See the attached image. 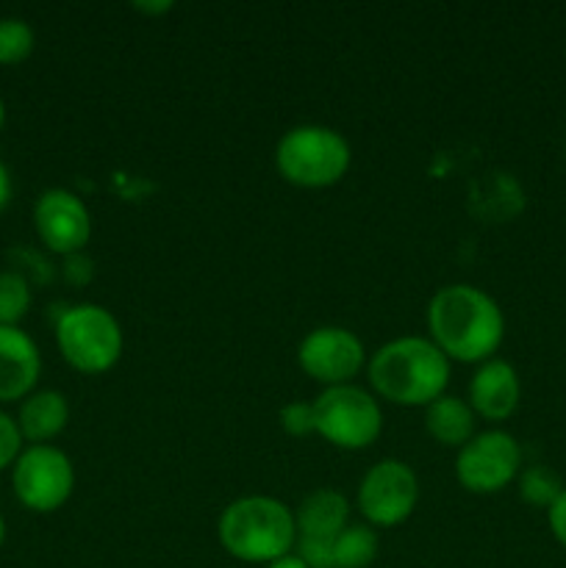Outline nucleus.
<instances>
[{
    "label": "nucleus",
    "mask_w": 566,
    "mask_h": 568,
    "mask_svg": "<svg viewBox=\"0 0 566 568\" xmlns=\"http://www.w3.org/2000/svg\"><path fill=\"white\" fill-rule=\"evenodd\" d=\"M427 338L458 364H486L505 338L503 308L472 283H449L427 303Z\"/></svg>",
    "instance_id": "nucleus-1"
},
{
    "label": "nucleus",
    "mask_w": 566,
    "mask_h": 568,
    "mask_svg": "<svg viewBox=\"0 0 566 568\" xmlns=\"http://www.w3.org/2000/svg\"><path fill=\"white\" fill-rule=\"evenodd\" d=\"M366 381L377 399L400 408H427L447 394L449 361L427 336H400L370 355Z\"/></svg>",
    "instance_id": "nucleus-2"
},
{
    "label": "nucleus",
    "mask_w": 566,
    "mask_h": 568,
    "mask_svg": "<svg viewBox=\"0 0 566 568\" xmlns=\"http://www.w3.org/2000/svg\"><path fill=\"white\" fill-rule=\"evenodd\" d=\"M42 355L22 327L0 325V403H22L37 392Z\"/></svg>",
    "instance_id": "nucleus-13"
},
{
    "label": "nucleus",
    "mask_w": 566,
    "mask_h": 568,
    "mask_svg": "<svg viewBox=\"0 0 566 568\" xmlns=\"http://www.w3.org/2000/svg\"><path fill=\"white\" fill-rule=\"evenodd\" d=\"M31 308V283L22 272H0V325L20 327Z\"/></svg>",
    "instance_id": "nucleus-18"
},
{
    "label": "nucleus",
    "mask_w": 566,
    "mask_h": 568,
    "mask_svg": "<svg viewBox=\"0 0 566 568\" xmlns=\"http://www.w3.org/2000/svg\"><path fill=\"white\" fill-rule=\"evenodd\" d=\"M366 361L364 342L350 327L338 325L314 327L297 347L300 369L325 388L353 383V377L366 372Z\"/></svg>",
    "instance_id": "nucleus-10"
},
{
    "label": "nucleus",
    "mask_w": 566,
    "mask_h": 568,
    "mask_svg": "<svg viewBox=\"0 0 566 568\" xmlns=\"http://www.w3.org/2000/svg\"><path fill=\"white\" fill-rule=\"evenodd\" d=\"M547 525H549V532H553L555 541L566 549V488L560 491V497L555 499L553 508L547 510Z\"/></svg>",
    "instance_id": "nucleus-23"
},
{
    "label": "nucleus",
    "mask_w": 566,
    "mask_h": 568,
    "mask_svg": "<svg viewBox=\"0 0 566 568\" xmlns=\"http://www.w3.org/2000/svg\"><path fill=\"white\" fill-rule=\"evenodd\" d=\"M522 447L511 433L483 430L475 433L455 455V480L469 494H499L519 477Z\"/></svg>",
    "instance_id": "nucleus-9"
},
{
    "label": "nucleus",
    "mask_w": 566,
    "mask_h": 568,
    "mask_svg": "<svg viewBox=\"0 0 566 568\" xmlns=\"http://www.w3.org/2000/svg\"><path fill=\"white\" fill-rule=\"evenodd\" d=\"M475 410L469 403L453 394H442L425 408V430L442 447L461 449L472 436H475Z\"/></svg>",
    "instance_id": "nucleus-16"
},
{
    "label": "nucleus",
    "mask_w": 566,
    "mask_h": 568,
    "mask_svg": "<svg viewBox=\"0 0 566 568\" xmlns=\"http://www.w3.org/2000/svg\"><path fill=\"white\" fill-rule=\"evenodd\" d=\"M516 480H519V497L525 499L527 505H533V508H544V510L553 508V503L566 488L564 483H560V477L555 475L553 469H547V466H530V469H522Z\"/></svg>",
    "instance_id": "nucleus-20"
},
{
    "label": "nucleus",
    "mask_w": 566,
    "mask_h": 568,
    "mask_svg": "<svg viewBox=\"0 0 566 568\" xmlns=\"http://www.w3.org/2000/svg\"><path fill=\"white\" fill-rule=\"evenodd\" d=\"M222 549L239 564L270 566L272 560L294 552L297 525L294 510L275 497H239L228 505L216 521Z\"/></svg>",
    "instance_id": "nucleus-3"
},
{
    "label": "nucleus",
    "mask_w": 566,
    "mask_h": 568,
    "mask_svg": "<svg viewBox=\"0 0 566 568\" xmlns=\"http://www.w3.org/2000/svg\"><path fill=\"white\" fill-rule=\"evenodd\" d=\"M11 488L22 508L55 514L75 491V466L53 444H28L11 466Z\"/></svg>",
    "instance_id": "nucleus-7"
},
{
    "label": "nucleus",
    "mask_w": 566,
    "mask_h": 568,
    "mask_svg": "<svg viewBox=\"0 0 566 568\" xmlns=\"http://www.w3.org/2000/svg\"><path fill=\"white\" fill-rule=\"evenodd\" d=\"M22 449H26V442H22L17 419L6 414V410H0V471L11 469Z\"/></svg>",
    "instance_id": "nucleus-22"
},
{
    "label": "nucleus",
    "mask_w": 566,
    "mask_h": 568,
    "mask_svg": "<svg viewBox=\"0 0 566 568\" xmlns=\"http://www.w3.org/2000/svg\"><path fill=\"white\" fill-rule=\"evenodd\" d=\"M37 48V33L22 17H0V67H17Z\"/></svg>",
    "instance_id": "nucleus-19"
},
{
    "label": "nucleus",
    "mask_w": 566,
    "mask_h": 568,
    "mask_svg": "<svg viewBox=\"0 0 566 568\" xmlns=\"http://www.w3.org/2000/svg\"><path fill=\"white\" fill-rule=\"evenodd\" d=\"M266 568H309V566H305V560L300 558L297 552H289V555H283V558L272 560Z\"/></svg>",
    "instance_id": "nucleus-25"
},
{
    "label": "nucleus",
    "mask_w": 566,
    "mask_h": 568,
    "mask_svg": "<svg viewBox=\"0 0 566 568\" xmlns=\"http://www.w3.org/2000/svg\"><path fill=\"white\" fill-rule=\"evenodd\" d=\"M11 192H14V186H11V172H9V166H6L3 161H0V211H3L6 205H9Z\"/></svg>",
    "instance_id": "nucleus-24"
},
{
    "label": "nucleus",
    "mask_w": 566,
    "mask_h": 568,
    "mask_svg": "<svg viewBox=\"0 0 566 568\" xmlns=\"http://www.w3.org/2000/svg\"><path fill=\"white\" fill-rule=\"evenodd\" d=\"M311 405H314L316 436L336 449L361 453L372 447L383 430L381 403L375 394L355 383L322 388Z\"/></svg>",
    "instance_id": "nucleus-6"
},
{
    "label": "nucleus",
    "mask_w": 566,
    "mask_h": 568,
    "mask_svg": "<svg viewBox=\"0 0 566 568\" xmlns=\"http://www.w3.org/2000/svg\"><path fill=\"white\" fill-rule=\"evenodd\" d=\"M522 399L519 372L503 358H492L475 369L469 381V408L486 422H505L516 414Z\"/></svg>",
    "instance_id": "nucleus-12"
},
{
    "label": "nucleus",
    "mask_w": 566,
    "mask_h": 568,
    "mask_svg": "<svg viewBox=\"0 0 566 568\" xmlns=\"http://www.w3.org/2000/svg\"><path fill=\"white\" fill-rule=\"evenodd\" d=\"M55 347L81 375H103L122 358L125 336L109 308L98 303H78L55 322Z\"/></svg>",
    "instance_id": "nucleus-5"
},
{
    "label": "nucleus",
    "mask_w": 566,
    "mask_h": 568,
    "mask_svg": "<svg viewBox=\"0 0 566 568\" xmlns=\"http://www.w3.org/2000/svg\"><path fill=\"white\" fill-rule=\"evenodd\" d=\"M3 541H6V521L3 516H0V547H3Z\"/></svg>",
    "instance_id": "nucleus-28"
},
{
    "label": "nucleus",
    "mask_w": 566,
    "mask_h": 568,
    "mask_svg": "<svg viewBox=\"0 0 566 568\" xmlns=\"http://www.w3.org/2000/svg\"><path fill=\"white\" fill-rule=\"evenodd\" d=\"M353 148L327 125H294L277 139L275 170L297 189H331L347 175Z\"/></svg>",
    "instance_id": "nucleus-4"
},
{
    "label": "nucleus",
    "mask_w": 566,
    "mask_h": 568,
    "mask_svg": "<svg viewBox=\"0 0 566 568\" xmlns=\"http://www.w3.org/2000/svg\"><path fill=\"white\" fill-rule=\"evenodd\" d=\"M377 541L375 527L370 525H347L333 538V568H370L375 564Z\"/></svg>",
    "instance_id": "nucleus-17"
},
{
    "label": "nucleus",
    "mask_w": 566,
    "mask_h": 568,
    "mask_svg": "<svg viewBox=\"0 0 566 568\" xmlns=\"http://www.w3.org/2000/svg\"><path fill=\"white\" fill-rule=\"evenodd\" d=\"M281 430L292 438H303V436H316L314 427V405L311 403H289L281 408Z\"/></svg>",
    "instance_id": "nucleus-21"
},
{
    "label": "nucleus",
    "mask_w": 566,
    "mask_h": 568,
    "mask_svg": "<svg viewBox=\"0 0 566 568\" xmlns=\"http://www.w3.org/2000/svg\"><path fill=\"white\" fill-rule=\"evenodd\" d=\"M133 9L142 11V14H164V11L172 9V3H133Z\"/></svg>",
    "instance_id": "nucleus-26"
},
{
    "label": "nucleus",
    "mask_w": 566,
    "mask_h": 568,
    "mask_svg": "<svg viewBox=\"0 0 566 568\" xmlns=\"http://www.w3.org/2000/svg\"><path fill=\"white\" fill-rule=\"evenodd\" d=\"M70 422V403L55 388H37L17 410V427L26 444H50Z\"/></svg>",
    "instance_id": "nucleus-14"
},
{
    "label": "nucleus",
    "mask_w": 566,
    "mask_h": 568,
    "mask_svg": "<svg viewBox=\"0 0 566 568\" xmlns=\"http://www.w3.org/2000/svg\"><path fill=\"white\" fill-rule=\"evenodd\" d=\"M33 231L55 255H81L92 239V216L87 203L70 189H48L33 203Z\"/></svg>",
    "instance_id": "nucleus-11"
},
{
    "label": "nucleus",
    "mask_w": 566,
    "mask_h": 568,
    "mask_svg": "<svg viewBox=\"0 0 566 568\" xmlns=\"http://www.w3.org/2000/svg\"><path fill=\"white\" fill-rule=\"evenodd\" d=\"M420 503V480L405 460L383 458L361 477L355 505L370 527H400L414 516Z\"/></svg>",
    "instance_id": "nucleus-8"
},
{
    "label": "nucleus",
    "mask_w": 566,
    "mask_h": 568,
    "mask_svg": "<svg viewBox=\"0 0 566 568\" xmlns=\"http://www.w3.org/2000/svg\"><path fill=\"white\" fill-rule=\"evenodd\" d=\"M3 125H6V103L3 98H0V131H3Z\"/></svg>",
    "instance_id": "nucleus-27"
},
{
    "label": "nucleus",
    "mask_w": 566,
    "mask_h": 568,
    "mask_svg": "<svg viewBox=\"0 0 566 568\" xmlns=\"http://www.w3.org/2000/svg\"><path fill=\"white\" fill-rule=\"evenodd\" d=\"M297 538L333 541L350 525V499L336 488H316L294 508Z\"/></svg>",
    "instance_id": "nucleus-15"
}]
</instances>
